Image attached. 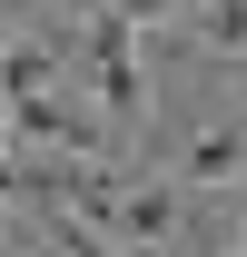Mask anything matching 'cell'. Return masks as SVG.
I'll list each match as a JSON object with an SVG mask.
<instances>
[{
  "label": "cell",
  "instance_id": "6da1fadb",
  "mask_svg": "<svg viewBox=\"0 0 247 257\" xmlns=\"http://www.w3.org/2000/svg\"><path fill=\"white\" fill-rule=\"evenodd\" d=\"M168 227H178V198H168V188H129V198H119V218H109V237H139V247H158Z\"/></svg>",
  "mask_w": 247,
  "mask_h": 257
},
{
  "label": "cell",
  "instance_id": "8992f818",
  "mask_svg": "<svg viewBox=\"0 0 247 257\" xmlns=\"http://www.w3.org/2000/svg\"><path fill=\"white\" fill-rule=\"evenodd\" d=\"M79 10H99V0H79Z\"/></svg>",
  "mask_w": 247,
  "mask_h": 257
},
{
  "label": "cell",
  "instance_id": "5b68a950",
  "mask_svg": "<svg viewBox=\"0 0 247 257\" xmlns=\"http://www.w3.org/2000/svg\"><path fill=\"white\" fill-rule=\"evenodd\" d=\"M10 198H20V159L0 149V208H10Z\"/></svg>",
  "mask_w": 247,
  "mask_h": 257
},
{
  "label": "cell",
  "instance_id": "277c9868",
  "mask_svg": "<svg viewBox=\"0 0 247 257\" xmlns=\"http://www.w3.org/2000/svg\"><path fill=\"white\" fill-rule=\"evenodd\" d=\"M99 10H119V20H158L168 0H99Z\"/></svg>",
  "mask_w": 247,
  "mask_h": 257
},
{
  "label": "cell",
  "instance_id": "7a4b0ae2",
  "mask_svg": "<svg viewBox=\"0 0 247 257\" xmlns=\"http://www.w3.org/2000/svg\"><path fill=\"white\" fill-rule=\"evenodd\" d=\"M237 168H247V128H208L188 149V178H237Z\"/></svg>",
  "mask_w": 247,
  "mask_h": 257
},
{
  "label": "cell",
  "instance_id": "3957f363",
  "mask_svg": "<svg viewBox=\"0 0 247 257\" xmlns=\"http://www.w3.org/2000/svg\"><path fill=\"white\" fill-rule=\"evenodd\" d=\"M198 40L208 50H247V0H208L198 10Z\"/></svg>",
  "mask_w": 247,
  "mask_h": 257
}]
</instances>
